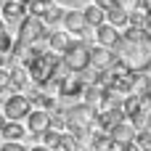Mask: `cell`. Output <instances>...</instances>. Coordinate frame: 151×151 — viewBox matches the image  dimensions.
I'll use <instances>...</instances> for the list:
<instances>
[{"label": "cell", "instance_id": "d6a6232c", "mask_svg": "<svg viewBox=\"0 0 151 151\" xmlns=\"http://www.w3.org/2000/svg\"><path fill=\"white\" fill-rule=\"evenodd\" d=\"M16 3H21V5H27V3H29V0H16Z\"/></svg>", "mask_w": 151, "mask_h": 151}, {"label": "cell", "instance_id": "7c38bea8", "mask_svg": "<svg viewBox=\"0 0 151 151\" xmlns=\"http://www.w3.org/2000/svg\"><path fill=\"white\" fill-rule=\"evenodd\" d=\"M133 135H135V127L127 122V119H122V122H117L111 130H109V138H111V143L114 146H119V143H127V141H133Z\"/></svg>", "mask_w": 151, "mask_h": 151}, {"label": "cell", "instance_id": "5b68a950", "mask_svg": "<svg viewBox=\"0 0 151 151\" xmlns=\"http://www.w3.org/2000/svg\"><path fill=\"white\" fill-rule=\"evenodd\" d=\"M66 111V130L72 127H93V117H96V109L88 106V104H74Z\"/></svg>", "mask_w": 151, "mask_h": 151}, {"label": "cell", "instance_id": "ba28073f", "mask_svg": "<svg viewBox=\"0 0 151 151\" xmlns=\"http://www.w3.org/2000/svg\"><path fill=\"white\" fill-rule=\"evenodd\" d=\"M96 45H104V48H114L117 45V40H119V29H114L111 24H98L96 27Z\"/></svg>", "mask_w": 151, "mask_h": 151}, {"label": "cell", "instance_id": "30bf717a", "mask_svg": "<svg viewBox=\"0 0 151 151\" xmlns=\"http://www.w3.org/2000/svg\"><path fill=\"white\" fill-rule=\"evenodd\" d=\"M27 127H29L35 135H40L42 130L50 127V114H48L45 109H32V111L27 114Z\"/></svg>", "mask_w": 151, "mask_h": 151}, {"label": "cell", "instance_id": "d4e9b609", "mask_svg": "<svg viewBox=\"0 0 151 151\" xmlns=\"http://www.w3.org/2000/svg\"><path fill=\"white\" fill-rule=\"evenodd\" d=\"M56 5H66L69 11H80L82 8V0H56Z\"/></svg>", "mask_w": 151, "mask_h": 151}, {"label": "cell", "instance_id": "9c48e42d", "mask_svg": "<svg viewBox=\"0 0 151 151\" xmlns=\"http://www.w3.org/2000/svg\"><path fill=\"white\" fill-rule=\"evenodd\" d=\"M111 64H114V53H111V48L90 45V66H96V69H109Z\"/></svg>", "mask_w": 151, "mask_h": 151}, {"label": "cell", "instance_id": "7a4b0ae2", "mask_svg": "<svg viewBox=\"0 0 151 151\" xmlns=\"http://www.w3.org/2000/svg\"><path fill=\"white\" fill-rule=\"evenodd\" d=\"M61 61L69 72H88L90 69V45L85 40H72L69 48L61 53Z\"/></svg>", "mask_w": 151, "mask_h": 151}, {"label": "cell", "instance_id": "f546056e", "mask_svg": "<svg viewBox=\"0 0 151 151\" xmlns=\"http://www.w3.org/2000/svg\"><path fill=\"white\" fill-rule=\"evenodd\" d=\"M27 151H50V149H45V146L40 143V146H32V149H27Z\"/></svg>", "mask_w": 151, "mask_h": 151}, {"label": "cell", "instance_id": "f1b7e54d", "mask_svg": "<svg viewBox=\"0 0 151 151\" xmlns=\"http://www.w3.org/2000/svg\"><path fill=\"white\" fill-rule=\"evenodd\" d=\"M141 8H143V11H149V13H151V0H141Z\"/></svg>", "mask_w": 151, "mask_h": 151}, {"label": "cell", "instance_id": "4316f807", "mask_svg": "<svg viewBox=\"0 0 151 151\" xmlns=\"http://www.w3.org/2000/svg\"><path fill=\"white\" fill-rule=\"evenodd\" d=\"M117 151H141V149L135 146V141H127V143H119V146H117Z\"/></svg>", "mask_w": 151, "mask_h": 151}, {"label": "cell", "instance_id": "83f0119b", "mask_svg": "<svg viewBox=\"0 0 151 151\" xmlns=\"http://www.w3.org/2000/svg\"><path fill=\"white\" fill-rule=\"evenodd\" d=\"M93 5H98V8H104V11H106V8H111V5H114V0H93Z\"/></svg>", "mask_w": 151, "mask_h": 151}, {"label": "cell", "instance_id": "52a82bcc", "mask_svg": "<svg viewBox=\"0 0 151 151\" xmlns=\"http://www.w3.org/2000/svg\"><path fill=\"white\" fill-rule=\"evenodd\" d=\"M61 24H64V32L74 35L77 40H85V35L90 32V27H88L85 19H82V11H66L64 19H61Z\"/></svg>", "mask_w": 151, "mask_h": 151}, {"label": "cell", "instance_id": "2e32d148", "mask_svg": "<svg viewBox=\"0 0 151 151\" xmlns=\"http://www.w3.org/2000/svg\"><path fill=\"white\" fill-rule=\"evenodd\" d=\"M8 72H11V90H13V93H24L27 85L32 82L29 74H27V69H24V66H13V69H8Z\"/></svg>", "mask_w": 151, "mask_h": 151}, {"label": "cell", "instance_id": "e575fe53", "mask_svg": "<svg viewBox=\"0 0 151 151\" xmlns=\"http://www.w3.org/2000/svg\"><path fill=\"white\" fill-rule=\"evenodd\" d=\"M80 151H96V149H80Z\"/></svg>", "mask_w": 151, "mask_h": 151}, {"label": "cell", "instance_id": "8fae6325", "mask_svg": "<svg viewBox=\"0 0 151 151\" xmlns=\"http://www.w3.org/2000/svg\"><path fill=\"white\" fill-rule=\"evenodd\" d=\"M0 11H3V21H5V24H19V21L27 16V8H24L21 3H16V0H5V3L0 5Z\"/></svg>", "mask_w": 151, "mask_h": 151}, {"label": "cell", "instance_id": "5bb4252c", "mask_svg": "<svg viewBox=\"0 0 151 151\" xmlns=\"http://www.w3.org/2000/svg\"><path fill=\"white\" fill-rule=\"evenodd\" d=\"M80 11H82V19H85V24H88L90 29H96L98 24H104V21H106V11H104V8H98V5H93V3H90V5H85V8H80Z\"/></svg>", "mask_w": 151, "mask_h": 151}, {"label": "cell", "instance_id": "4dcf8cb0", "mask_svg": "<svg viewBox=\"0 0 151 151\" xmlns=\"http://www.w3.org/2000/svg\"><path fill=\"white\" fill-rule=\"evenodd\" d=\"M3 32H8V29H5V21L0 19V35H3Z\"/></svg>", "mask_w": 151, "mask_h": 151}, {"label": "cell", "instance_id": "7402d4cb", "mask_svg": "<svg viewBox=\"0 0 151 151\" xmlns=\"http://www.w3.org/2000/svg\"><path fill=\"white\" fill-rule=\"evenodd\" d=\"M61 149L64 151H80V138H74L72 133H61Z\"/></svg>", "mask_w": 151, "mask_h": 151}, {"label": "cell", "instance_id": "ffe728a7", "mask_svg": "<svg viewBox=\"0 0 151 151\" xmlns=\"http://www.w3.org/2000/svg\"><path fill=\"white\" fill-rule=\"evenodd\" d=\"M61 19H64V8L53 3V5L45 11V16H42V24H45V27H56V24H61Z\"/></svg>", "mask_w": 151, "mask_h": 151}, {"label": "cell", "instance_id": "603a6c76", "mask_svg": "<svg viewBox=\"0 0 151 151\" xmlns=\"http://www.w3.org/2000/svg\"><path fill=\"white\" fill-rule=\"evenodd\" d=\"M5 90H11V72L5 66H0V93H5Z\"/></svg>", "mask_w": 151, "mask_h": 151}, {"label": "cell", "instance_id": "ac0fdd59", "mask_svg": "<svg viewBox=\"0 0 151 151\" xmlns=\"http://www.w3.org/2000/svg\"><path fill=\"white\" fill-rule=\"evenodd\" d=\"M37 138H42V146H45V149H50V151H58V149H61V133L53 130V127L42 130Z\"/></svg>", "mask_w": 151, "mask_h": 151}, {"label": "cell", "instance_id": "d6986e66", "mask_svg": "<svg viewBox=\"0 0 151 151\" xmlns=\"http://www.w3.org/2000/svg\"><path fill=\"white\" fill-rule=\"evenodd\" d=\"M53 5V0H29L24 8H27V13L29 16H37V19H42L45 16V11Z\"/></svg>", "mask_w": 151, "mask_h": 151}, {"label": "cell", "instance_id": "cb8c5ba5", "mask_svg": "<svg viewBox=\"0 0 151 151\" xmlns=\"http://www.w3.org/2000/svg\"><path fill=\"white\" fill-rule=\"evenodd\" d=\"M0 151H27V149H24V143H19V141H5V143L0 146Z\"/></svg>", "mask_w": 151, "mask_h": 151}, {"label": "cell", "instance_id": "3957f363", "mask_svg": "<svg viewBox=\"0 0 151 151\" xmlns=\"http://www.w3.org/2000/svg\"><path fill=\"white\" fill-rule=\"evenodd\" d=\"M45 37H48V27L42 24V19L27 13V16L19 21L16 42H21V45H37V42H42Z\"/></svg>", "mask_w": 151, "mask_h": 151}, {"label": "cell", "instance_id": "9a60e30c", "mask_svg": "<svg viewBox=\"0 0 151 151\" xmlns=\"http://www.w3.org/2000/svg\"><path fill=\"white\" fill-rule=\"evenodd\" d=\"M106 24H111L114 29H119V32H122V29L127 27V11H125V8H119V5L114 3L111 8H106Z\"/></svg>", "mask_w": 151, "mask_h": 151}, {"label": "cell", "instance_id": "484cf974", "mask_svg": "<svg viewBox=\"0 0 151 151\" xmlns=\"http://www.w3.org/2000/svg\"><path fill=\"white\" fill-rule=\"evenodd\" d=\"M141 29H143V32L151 37V13H149V11H146V16H143V24H141Z\"/></svg>", "mask_w": 151, "mask_h": 151}, {"label": "cell", "instance_id": "44dd1931", "mask_svg": "<svg viewBox=\"0 0 151 151\" xmlns=\"http://www.w3.org/2000/svg\"><path fill=\"white\" fill-rule=\"evenodd\" d=\"M48 114H50V127H53V130H58V133L66 130V111H64V109L56 106V109L48 111Z\"/></svg>", "mask_w": 151, "mask_h": 151}, {"label": "cell", "instance_id": "e0dca14e", "mask_svg": "<svg viewBox=\"0 0 151 151\" xmlns=\"http://www.w3.org/2000/svg\"><path fill=\"white\" fill-rule=\"evenodd\" d=\"M24 133L27 130L21 127V122H11V119H5L3 127H0V138H5V141H21Z\"/></svg>", "mask_w": 151, "mask_h": 151}, {"label": "cell", "instance_id": "1f68e13d", "mask_svg": "<svg viewBox=\"0 0 151 151\" xmlns=\"http://www.w3.org/2000/svg\"><path fill=\"white\" fill-rule=\"evenodd\" d=\"M149 96H151V74H149Z\"/></svg>", "mask_w": 151, "mask_h": 151}, {"label": "cell", "instance_id": "277c9868", "mask_svg": "<svg viewBox=\"0 0 151 151\" xmlns=\"http://www.w3.org/2000/svg\"><path fill=\"white\" fill-rule=\"evenodd\" d=\"M29 111H32V104L27 101L24 93H13V96H8L5 104H3V117L11 119V122H21V119H27Z\"/></svg>", "mask_w": 151, "mask_h": 151}, {"label": "cell", "instance_id": "6da1fadb", "mask_svg": "<svg viewBox=\"0 0 151 151\" xmlns=\"http://www.w3.org/2000/svg\"><path fill=\"white\" fill-rule=\"evenodd\" d=\"M111 50H114V61L122 64L127 72L151 69V37L141 27H125Z\"/></svg>", "mask_w": 151, "mask_h": 151}, {"label": "cell", "instance_id": "8992f818", "mask_svg": "<svg viewBox=\"0 0 151 151\" xmlns=\"http://www.w3.org/2000/svg\"><path fill=\"white\" fill-rule=\"evenodd\" d=\"M82 88H85L82 72H66V74L61 77V82H58V96H64V98H77V96H82Z\"/></svg>", "mask_w": 151, "mask_h": 151}, {"label": "cell", "instance_id": "836d02e7", "mask_svg": "<svg viewBox=\"0 0 151 151\" xmlns=\"http://www.w3.org/2000/svg\"><path fill=\"white\" fill-rule=\"evenodd\" d=\"M3 122H5V117H3V114H0V127H3Z\"/></svg>", "mask_w": 151, "mask_h": 151}, {"label": "cell", "instance_id": "4fadbf2b", "mask_svg": "<svg viewBox=\"0 0 151 151\" xmlns=\"http://www.w3.org/2000/svg\"><path fill=\"white\" fill-rule=\"evenodd\" d=\"M45 42L50 45V53H64L72 42V35L69 32H58V29H48V37Z\"/></svg>", "mask_w": 151, "mask_h": 151}]
</instances>
